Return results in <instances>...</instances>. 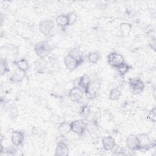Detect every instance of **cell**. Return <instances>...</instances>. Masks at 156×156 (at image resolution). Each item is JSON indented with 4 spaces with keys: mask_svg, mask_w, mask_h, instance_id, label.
I'll use <instances>...</instances> for the list:
<instances>
[{
    "mask_svg": "<svg viewBox=\"0 0 156 156\" xmlns=\"http://www.w3.org/2000/svg\"><path fill=\"white\" fill-rule=\"evenodd\" d=\"M52 50L51 44L47 41H42L37 43L34 47L35 54L41 58H44Z\"/></svg>",
    "mask_w": 156,
    "mask_h": 156,
    "instance_id": "cell-1",
    "label": "cell"
},
{
    "mask_svg": "<svg viewBox=\"0 0 156 156\" xmlns=\"http://www.w3.org/2000/svg\"><path fill=\"white\" fill-rule=\"evenodd\" d=\"M101 87V83L98 80H91L88 85L87 87L84 92L87 98L90 99H94L99 91Z\"/></svg>",
    "mask_w": 156,
    "mask_h": 156,
    "instance_id": "cell-2",
    "label": "cell"
},
{
    "mask_svg": "<svg viewBox=\"0 0 156 156\" xmlns=\"http://www.w3.org/2000/svg\"><path fill=\"white\" fill-rule=\"evenodd\" d=\"M38 27L40 32L43 35L46 37H50L52 34L55 26L52 21L45 20L40 22Z\"/></svg>",
    "mask_w": 156,
    "mask_h": 156,
    "instance_id": "cell-3",
    "label": "cell"
},
{
    "mask_svg": "<svg viewBox=\"0 0 156 156\" xmlns=\"http://www.w3.org/2000/svg\"><path fill=\"white\" fill-rule=\"evenodd\" d=\"M126 143L127 148L132 151H138L141 146V141L139 136L134 134H130L127 136Z\"/></svg>",
    "mask_w": 156,
    "mask_h": 156,
    "instance_id": "cell-4",
    "label": "cell"
},
{
    "mask_svg": "<svg viewBox=\"0 0 156 156\" xmlns=\"http://www.w3.org/2000/svg\"><path fill=\"white\" fill-rule=\"evenodd\" d=\"M129 83L131 91L133 94H140L144 88V83L140 78L131 79Z\"/></svg>",
    "mask_w": 156,
    "mask_h": 156,
    "instance_id": "cell-5",
    "label": "cell"
},
{
    "mask_svg": "<svg viewBox=\"0 0 156 156\" xmlns=\"http://www.w3.org/2000/svg\"><path fill=\"white\" fill-rule=\"evenodd\" d=\"M107 62L110 66L116 68L118 66L124 62V58L121 54L114 52L108 54L107 57Z\"/></svg>",
    "mask_w": 156,
    "mask_h": 156,
    "instance_id": "cell-6",
    "label": "cell"
},
{
    "mask_svg": "<svg viewBox=\"0 0 156 156\" xmlns=\"http://www.w3.org/2000/svg\"><path fill=\"white\" fill-rule=\"evenodd\" d=\"M87 124L83 119H77L71 123V131L78 135H82L87 129Z\"/></svg>",
    "mask_w": 156,
    "mask_h": 156,
    "instance_id": "cell-7",
    "label": "cell"
},
{
    "mask_svg": "<svg viewBox=\"0 0 156 156\" xmlns=\"http://www.w3.org/2000/svg\"><path fill=\"white\" fill-rule=\"evenodd\" d=\"M84 91L79 87L72 88L69 92V97L73 102H79L83 96Z\"/></svg>",
    "mask_w": 156,
    "mask_h": 156,
    "instance_id": "cell-8",
    "label": "cell"
},
{
    "mask_svg": "<svg viewBox=\"0 0 156 156\" xmlns=\"http://www.w3.org/2000/svg\"><path fill=\"white\" fill-rule=\"evenodd\" d=\"M63 62L66 69L69 71L75 70L80 65L74 58L68 54L64 57Z\"/></svg>",
    "mask_w": 156,
    "mask_h": 156,
    "instance_id": "cell-9",
    "label": "cell"
},
{
    "mask_svg": "<svg viewBox=\"0 0 156 156\" xmlns=\"http://www.w3.org/2000/svg\"><path fill=\"white\" fill-rule=\"evenodd\" d=\"M24 140V133L21 131H15L11 136V141L14 146H19L23 144Z\"/></svg>",
    "mask_w": 156,
    "mask_h": 156,
    "instance_id": "cell-10",
    "label": "cell"
},
{
    "mask_svg": "<svg viewBox=\"0 0 156 156\" xmlns=\"http://www.w3.org/2000/svg\"><path fill=\"white\" fill-rule=\"evenodd\" d=\"M68 154H69V148L67 144L63 141L58 142L55 150V155L66 156Z\"/></svg>",
    "mask_w": 156,
    "mask_h": 156,
    "instance_id": "cell-11",
    "label": "cell"
},
{
    "mask_svg": "<svg viewBox=\"0 0 156 156\" xmlns=\"http://www.w3.org/2000/svg\"><path fill=\"white\" fill-rule=\"evenodd\" d=\"M103 148L106 151H112L116 146V141L112 136H107L102 140Z\"/></svg>",
    "mask_w": 156,
    "mask_h": 156,
    "instance_id": "cell-12",
    "label": "cell"
},
{
    "mask_svg": "<svg viewBox=\"0 0 156 156\" xmlns=\"http://www.w3.org/2000/svg\"><path fill=\"white\" fill-rule=\"evenodd\" d=\"M46 69V62L44 58H40L34 63V71L39 74H43Z\"/></svg>",
    "mask_w": 156,
    "mask_h": 156,
    "instance_id": "cell-13",
    "label": "cell"
},
{
    "mask_svg": "<svg viewBox=\"0 0 156 156\" xmlns=\"http://www.w3.org/2000/svg\"><path fill=\"white\" fill-rule=\"evenodd\" d=\"M68 54L74 58L80 64L82 63L84 60V55L83 52L79 48H74L71 49Z\"/></svg>",
    "mask_w": 156,
    "mask_h": 156,
    "instance_id": "cell-14",
    "label": "cell"
},
{
    "mask_svg": "<svg viewBox=\"0 0 156 156\" xmlns=\"http://www.w3.org/2000/svg\"><path fill=\"white\" fill-rule=\"evenodd\" d=\"M26 77V72L17 69L10 77V80L14 83H20Z\"/></svg>",
    "mask_w": 156,
    "mask_h": 156,
    "instance_id": "cell-15",
    "label": "cell"
},
{
    "mask_svg": "<svg viewBox=\"0 0 156 156\" xmlns=\"http://www.w3.org/2000/svg\"><path fill=\"white\" fill-rule=\"evenodd\" d=\"M58 131L60 136H65L71 131V123L67 122H62L60 124L58 127Z\"/></svg>",
    "mask_w": 156,
    "mask_h": 156,
    "instance_id": "cell-16",
    "label": "cell"
},
{
    "mask_svg": "<svg viewBox=\"0 0 156 156\" xmlns=\"http://www.w3.org/2000/svg\"><path fill=\"white\" fill-rule=\"evenodd\" d=\"M91 80L90 79V77H89V76L87 74H84L79 78L78 81V85H79L78 87L82 88L84 91L87 88V87L90 83V82H91Z\"/></svg>",
    "mask_w": 156,
    "mask_h": 156,
    "instance_id": "cell-17",
    "label": "cell"
},
{
    "mask_svg": "<svg viewBox=\"0 0 156 156\" xmlns=\"http://www.w3.org/2000/svg\"><path fill=\"white\" fill-rule=\"evenodd\" d=\"M55 22L58 26H60L62 27H65L69 25L67 15L62 14L58 15L55 19Z\"/></svg>",
    "mask_w": 156,
    "mask_h": 156,
    "instance_id": "cell-18",
    "label": "cell"
},
{
    "mask_svg": "<svg viewBox=\"0 0 156 156\" xmlns=\"http://www.w3.org/2000/svg\"><path fill=\"white\" fill-rule=\"evenodd\" d=\"M14 64L16 66L18 69L23 71L26 72L29 69V63L24 58H22L20 60L15 62Z\"/></svg>",
    "mask_w": 156,
    "mask_h": 156,
    "instance_id": "cell-19",
    "label": "cell"
},
{
    "mask_svg": "<svg viewBox=\"0 0 156 156\" xmlns=\"http://www.w3.org/2000/svg\"><path fill=\"white\" fill-rule=\"evenodd\" d=\"M121 95V92L117 88L112 89L109 93V98L111 100L116 101L119 99Z\"/></svg>",
    "mask_w": 156,
    "mask_h": 156,
    "instance_id": "cell-20",
    "label": "cell"
},
{
    "mask_svg": "<svg viewBox=\"0 0 156 156\" xmlns=\"http://www.w3.org/2000/svg\"><path fill=\"white\" fill-rule=\"evenodd\" d=\"M99 57V54L97 52H91L88 55V60L91 63H96L98 62Z\"/></svg>",
    "mask_w": 156,
    "mask_h": 156,
    "instance_id": "cell-21",
    "label": "cell"
},
{
    "mask_svg": "<svg viewBox=\"0 0 156 156\" xmlns=\"http://www.w3.org/2000/svg\"><path fill=\"white\" fill-rule=\"evenodd\" d=\"M120 29L122 35L124 36H127L130 32L132 29V26L130 24H128V23H122L120 25Z\"/></svg>",
    "mask_w": 156,
    "mask_h": 156,
    "instance_id": "cell-22",
    "label": "cell"
},
{
    "mask_svg": "<svg viewBox=\"0 0 156 156\" xmlns=\"http://www.w3.org/2000/svg\"><path fill=\"white\" fill-rule=\"evenodd\" d=\"M116 69H117L118 72L119 73V74L121 76H123V75L126 74L129 71V70L130 69V66H129V65H127V63L124 62L123 63H122L121 65L118 66L116 68Z\"/></svg>",
    "mask_w": 156,
    "mask_h": 156,
    "instance_id": "cell-23",
    "label": "cell"
},
{
    "mask_svg": "<svg viewBox=\"0 0 156 156\" xmlns=\"http://www.w3.org/2000/svg\"><path fill=\"white\" fill-rule=\"evenodd\" d=\"M68 19V22H69V25H72L75 23V22L77 20V16L76 13L74 12H70L68 14H67Z\"/></svg>",
    "mask_w": 156,
    "mask_h": 156,
    "instance_id": "cell-24",
    "label": "cell"
},
{
    "mask_svg": "<svg viewBox=\"0 0 156 156\" xmlns=\"http://www.w3.org/2000/svg\"><path fill=\"white\" fill-rule=\"evenodd\" d=\"M31 133L34 137H39L42 135L43 132L40 128L35 126L32 127L31 130Z\"/></svg>",
    "mask_w": 156,
    "mask_h": 156,
    "instance_id": "cell-25",
    "label": "cell"
},
{
    "mask_svg": "<svg viewBox=\"0 0 156 156\" xmlns=\"http://www.w3.org/2000/svg\"><path fill=\"white\" fill-rule=\"evenodd\" d=\"M8 71V67L7 65V62L5 60H4L3 59H1V75H3Z\"/></svg>",
    "mask_w": 156,
    "mask_h": 156,
    "instance_id": "cell-26",
    "label": "cell"
},
{
    "mask_svg": "<svg viewBox=\"0 0 156 156\" xmlns=\"http://www.w3.org/2000/svg\"><path fill=\"white\" fill-rule=\"evenodd\" d=\"M147 119H149L150 121H151L153 122H155L156 120V116H155V108H153L150 112H149V114L147 115Z\"/></svg>",
    "mask_w": 156,
    "mask_h": 156,
    "instance_id": "cell-27",
    "label": "cell"
},
{
    "mask_svg": "<svg viewBox=\"0 0 156 156\" xmlns=\"http://www.w3.org/2000/svg\"><path fill=\"white\" fill-rule=\"evenodd\" d=\"M90 112V110L88 105L83 106L80 110V113L83 115H88Z\"/></svg>",
    "mask_w": 156,
    "mask_h": 156,
    "instance_id": "cell-28",
    "label": "cell"
}]
</instances>
